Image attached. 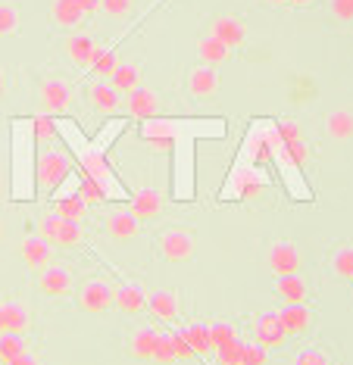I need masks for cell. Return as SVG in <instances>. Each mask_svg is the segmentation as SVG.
Wrapping results in <instances>:
<instances>
[{
  "mask_svg": "<svg viewBox=\"0 0 353 365\" xmlns=\"http://www.w3.org/2000/svg\"><path fill=\"white\" fill-rule=\"evenodd\" d=\"M75 194H79L88 206H97V203H104L106 197H110V194H106V187L100 185L97 178H91V175H81L79 178V187H75Z\"/></svg>",
  "mask_w": 353,
  "mask_h": 365,
  "instance_id": "obj_33",
  "label": "cell"
},
{
  "mask_svg": "<svg viewBox=\"0 0 353 365\" xmlns=\"http://www.w3.org/2000/svg\"><path fill=\"white\" fill-rule=\"evenodd\" d=\"M54 250L56 247H50L44 237H38V235H29V237H22V244H19V259L25 265V272H38L41 269H47L50 262H54Z\"/></svg>",
  "mask_w": 353,
  "mask_h": 365,
  "instance_id": "obj_14",
  "label": "cell"
},
{
  "mask_svg": "<svg viewBox=\"0 0 353 365\" xmlns=\"http://www.w3.org/2000/svg\"><path fill=\"white\" fill-rule=\"evenodd\" d=\"M94 51H97L94 38L85 35V31H75V35H69L63 41V53L75 69H88L91 60H94Z\"/></svg>",
  "mask_w": 353,
  "mask_h": 365,
  "instance_id": "obj_20",
  "label": "cell"
},
{
  "mask_svg": "<svg viewBox=\"0 0 353 365\" xmlns=\"http://www.w3.org/2000/svg\"><path fill=\"white\" fill-rule=\"evenodd\" d=\"M275 315H279V322H282V328H284V334L288 337L309 334V331H313V322H316L309 303H288V306H282Z\"/></svg>",
  "mask_w": 353,
  "mask_h": 365,
  "instance_id": "obj_13",
  "label": "cell"
},
{
  "mask_svg": "<svg viewBox=\"0 0 353 365\" xmlns=\"http://www.w3.org/2000/svg\"><path fill=\"white\" fill-rule=\"evenodd\" d=\"M0 240H4V222H0Z\"/></svg>",
  "mask_w": 353,
  "mask_h": 365,
  "instance_id": "obj_50",
  "label": "cell"
},
{
  "mask_svg": "<svg viewBox=\"0 0 353 365\" xmlns=\"http://www.w3.org/2000/svg\"><path fill=\"white\" fill-rule=\"evenodd\" d=\"M266 6H272V10H282V6H288V0H263Z\"/></svg>",
  "mask_w": 353,
  "mask_h": 365,
  "instance_id": "obj_48",
  "label": "cell"
},
{
  "mask_svg": "<svg viewBox=\"0 0 353 365\" xmlns=\"http://www.w3.org/2000/svg\"><path fill=\"white\" fill-rule=\"evenodd\" d=\"M184 91L194 103H204V101H213L219 94V69H209V66H194L184 78Z\"/></svg>",
  "mask_w": 353,
  "mask_h": 365,
  "instance_id": "obj_11",
  "label": "cell"
},
{
  "mask_svg": "<svg viewBox=\"0 0 353 365\" xmlns=\"http://www.w3.org/2000/svg\"><path fill=\"white\" fill-rule=\"evenodd\" d=\"M0 334H4V300H0Z\"/></svg>",
  "mask_w": 353,
  "mask_h": 365,
  "instance_id": "obj_49",
  "label": "cell"
},
{
  "mask_svg": "<svg viewBox=\"0 0 353 365\" xmlns=\"http://www.w3.org/2000/svg\"><path fill=\"white\" fill-rule=\"evenodd\" d=\"M329 13L338 22H344V26H350L353 22V0H329Z\"/></svg>",
  "mask_w": 353,
  "mask_h": 365,
  "instance_id": "obj_40",
  "label": "cell"
},
{
  "mask_svg": "<svg viewBox=\"0 0 353 365\" xmlns=\"http://www.w3.org/2000/svg\"><path fill=\"white\" fill-rule=\"evenodd\" d=\"M122 113L131 115V119L144 122V119H154V115L159 113V94L150 85H141L138 91H131L129 97H125L122 103Z\"/></svg>",
  "mask_w": 353,
  "mask_h": 365,
  "instance_id": "obj_15",
  "label": "cell"
},
{
  "mask_svg": "<svg viewBox=\"0 0 353 365\" xmlns=\"http://www.w3.org/2000/svg\"><path fill=\"white\" fill-rule=\"evenodd\" d=\"M38 290L47 297V300H66V297L75 290V272L63 262H50L47 269L38 272Z\"/></svg>",
  "mask_w": 353,
  "mask_h": 365,
  "instance_id": "obj_7",
  "label": "cell"
},
{
  "mask_svg": "<svg viewBox=\"0 0 353 365\" xmlns=\"http://www.w3.org/2000/svg\"><path fill=\"white\" fill-rule=\"evenodd\" d=\"M207 325H209V337H213V353L219 350V346L232 344V340H238V325L229 319H213V322H207Z\"/></svg>",
  "mask_w": 353,
  "mask_h": 365,
  "instance_id": "obj_32",
  "label": "cell"
},
{
  "mask_svg": "<svg viewBox=\"0 0 353 365\" xmlns=\"http://www.w3.org/2000/svg\"><path fill=\"white\" fill-rule=\"evenodd\" d=\"M131 10H134V0H100V13L113 22L129 19Z\"/></svg>",
  "mask_w": 353,
  "mask_h": 365,
  "instance_id": "obj_37",
  "label": "cell"
},
{
  "mask_svg": "<svg viewBox=\"0 0 353 365\" xmlns=\"http://www.w3.org/2000/svg\"><path fill=\"white\" fill-rule=\"evenodd\" d=\"M250 340H254L257 346H263V350H282L284 344H288V334H284V328H282V322H279V315L275 312H259L257 319H254V331H250Z\"/></svg>",
  "mask_w": 353,
  "mask_h": 365,
  "instance_id": "obj_10",
  "label": "cell"
},
{
  "mask_svg": "<svg viewBox=\"0 0 353 365\" xmlns=\"http://www.w3.org/2000/svg\"><path fill=\"white\" fill-rule=\"evenodd\" d=\"M147 312L159 322H175L182 315V297L179 290H169V287H159L154 294H147Z\"/></svg>",
  "mask_w": 353,
  "mask_h": 365,
  "instance_id": "obj_19",
  "label": "cell"
},
{
  "mask_svg": "<svg viewBox=\"0 0 353 365\" xmlns=\"http://www.w3.org/2000/svg\"><path fill=\"white\" fill-rule=\"evenodd\" d=\"M72 153L66 150L63 144H47V147H38V156H35V178H38V194L41 197H50L60 181L72 172Z\"/></svg>",
  "mask_w": 353,
  "mask_h": 365,
  "instance_id": "obj_1",
  "label": "cell"
},
{
  "mask_svg": "<svg viewBox=\"0 0 353 365\" xmlns=\"http://www.w3.org/2000/svg\"><path fill=\"white\" fill-rule=\"evenodd\" d=\"M81 312L88 315H104L113 309V281L110 278H88L85 284L79 287V297H75Z\"/></svg>",
  "mask_w": 353,
  "mask_h": 365,
  "instance_id": "obj_6",
  "label": "cell"
},
{
  "mask_svg": "<svg viewBox=\"0 0 353 365\" xmlns=\"http://www.w3.org/2000/svg\"><path fill=\"white\" fill-rule=\"evenodd\" d=\"M106 81H110L122 97H129L131 91H138L141 85H144V81H141V63L138 60H119V66H116L113 76Z\"/></svg>",
  "mask_w": 353,
  "mask_h": 365,
  "instance_id": "obj_24",
  "label": "cell"
},
{
  "mask_svg": "<svg viewBox=\"0 0 353 365\" xmlns=\"http://www.w3.org/2000/svg\"><path fill=\"white\" fill-rule=\"evenodd\" d=\"M54 212L60 215V219H66V222H79V225H81V222H85V215H88V203L72 190V194H66V197H56V200H54Z\"/></svg>",
  "mask_w": 353,
  "mask_h": 365,
  "instance_id": "obj_29",
  "label": "cell"
},
{
  "mask_svg": "<svg viewBox=\"0 0 353 365\" xmlns=\"http://www.w3.org/2000/svg\"><path fill=\"white\" fill-rule=\"evenodd\" d=\"M29 337L22 334H0V365H10L13 359H19L22 353H29Z\"/></svg>",
  "mask_w": 353,
  "mask_h": 365,
  "instance_id": "obj_31",
  "label": "cell"
},
{
  "mask_svg": "<svg viewBox=\"0 0 353 365\" xmlns=\"http://www.w3.org/2000/svg\"><path fill=\"white\" fill-rule=\"evenodd\" d=\"M291 365H334V359H332V353L325 350V346L313 344V346H304V350L294 353Z\"/></svg>",
  "mask_w": 353,
  "mask_h": 365,
  "instance_id": "obj_36",
  "label": "cell"
},
{
  "mask_svg": "<svg viewBox=\"0 0 353 365\" xmlns=\"http://www.w3.org/2000/svg\"><path fill=\"white\" fill-rule=\"evenodd\" d=\"M169 344H172L175 359H179V362H184V359H191V356H194V350L188 346V340L182 337V331H172V334H169Z\"/></svg>",
  "mask_w": 353,
  "mask_h": 365,
  "instance_id": "obj_42",
  "label": "cell"
},
{
  "mask_svg": "<svg viewBox=\"0 0 353 365\" xmlns=\"http://www.w3.org/2000/svg\"><path fill=\"white\" fill-rule=\"evenodd\" d=\"M10 365H41V359H38V356H35V353H31V350H29V353H22V356H19V359H13Z\"/></svg>",
  "mask_w": 353,
  "mask_h": 365,
  "instance_id": "obj_45",
  "label": "cell"
},
{
  "mask_svg": "<svg viewBox=\"0 0 353 365\" xmlns=\"http://www.w3.org/2000/svg\"><path fill=\"white\" fill-rule=\"evenodd\" d=\"M144 144L150 147V150H156V153H169L172 147H175V140L169 135H147Z\"/></svg>",
  "mask_w": 353,
  "mask_h": 365,
  "instance_id": "obj_43",
  "label": "cell"
},
{
  "mask_svg": "<svg viewBox=\"0 0 353 365\" xmlns=\"http://www.w3.org/2000/svg\"><path fill=\"white\" fill-rule=\"evenodd\" d=\"M104 231H106V237H113V240H134L141 235V222H134L129 210H110L104 215Z\"/></svg>",
  "mask_w": 353,
  "mask_h": 365,
  "instance_id": "obj_21",
  "label": "cell"
},
{
  "mask_svg": "<svg viewBox=\"0 0 353 365\" xmlns=\"http://www.w3.org/2000/svg\"><path fill=\"white\" fill-rule=\"evenodd\" d=\"M6 91H10V78H6V72L0 69V101L6 97Z\"/></svg>",
  "mask_w": 353,
  "mask_h": 365,
  "instance_id": "obj_47",
  "label": "cell"
},
{
  "mask_svg": "<svg viewBox=\"0 0 353 365\" xmlns=\"http://www.w3.org/2000/svg\"><path fill=\"white\" fill-rule=\"evenodd\" d=\"M154 362H156V365H172V362H179V359H175L172 344H169V334H163V337H159L156 353H154Z\"/></svg>",
  "mask_w": 353,
  "mask_h": 365,
  "instance_id": "obj_41",
  "label": "cell"
},
{
  "mask_svg": "<svg viewBox=\"0 0 353 365\" xmlns=\"http://www.w3.org/2000/svg\"><path fill=\"white\" fill-rule=\"evenodd\" d=\"M241 353H244V340H232V344L219 346L213 356H216V365H241Z\"/></svg>",
  "mask_w": 353,
  "mask_h": 365,
  "instance_id": "obj_38",
  "label": "cell"
},
{
  "mask_svg": "<svg viewBox=\"0 0 353 365\" xmlns=\"http://www.w3.org/2000/svg\"><path fill=\"white\" fill-rule=\"evenodd\" d=\"M125 210H129L134 222H154L163 215V197H159L154 187H138Z\"/></svg>",
  "mask_w": 353,
  "mask_h": 365,
  "instance_id": "obj_17",
  "label": "cell"
},
{
  "mask_svg": "<svg viewBox=\"0 0 353 365\" xmlns=\"http://www.w3.org/2000/svg\"><path fill=\"white\" fill-rule=\"evenodd\" d=\"M31 325H35V315H31V306L22 300H4V334H31Z\"/></svg>",
  "mask_w": 353,
  "mask_h": 365,
  "instance_id": "obj_18",
  "label": "cell"
},
{
  "mask_svg": "<svg viewBox=\"0 0 353 365\" xmlns=\"http://www.w3.org/2000/svg\"><path fill=\"white\" fill-rule=\"evenodd\" d=\"M156 250L166 262H172V265L191 262L194 253H197V237H194V231L184 228V225H169L156 235Z\"/></svg>",
  "mask_w": 353,
  "mask_h": 365,
  "instance_id": "obj_4",
  "label": "cell"
},
{
  "mask_svg": "<svg viewBox=\"0 0 353 365\" xmlns=\"http://www.w3.org/2000/svg\"><path fill=\"white\" fill-rule=\"evenodd\" d=\"M325 135H329V140H334V144H344V140H353V110H347V106H338V110H332L329 115H325Z\"/></svg>",
  "mask_w": 353,
  "mask_h": 365,
  "instance_id": "obj_25",
  "label": "cell"
},
{
  "mask_svg": "<svg viewBox=\"0 0 353 365\" xmlns=\"http://www.w3.org/2000/svg\"><path fill=\"white\" fill-rule=\"evenodd\" d=\"M275 300L282 306L288 303H309V284L304 275H284V278H275V287H272Z\"/></svg>",
  "mask_w": 353,
  "mask_h": 365,
  "instance_id": "obj_22",
  "label": "cell"
},
{
  "mask_svg": "<svg viewBox=\"0 0 353 365\" xmlns=\"http://www.w3.org/2000/svg\"><path fill=\"white\" fill-rule=\"evenodd\" d=\"M85 101L88 106L94 110L97 115H116V113H122V103H125V97L116 91L106 78H94L91 85L85 88Z\"/></svg>",
  "mask_w": 353,
  "mask_h": 365,
  "instance_id": "obj_9",
  "label": "cell"
},
{
  "mask_svg": "<svg viewBox=\"0 0 353 365\" xmlns=\"http://www.w3.org/2000/svg\"><path fill=\"white\" fill-rule=\"evenodd\" d=\"M197 60H200V66H209V69H219V66H225L232 60V51L225 44H219L216 38H209V35H204L197 41Z\"/></svg>",
  "mask_w": 353,
  "mask_h": 365,
  "instance_id": "obj_27",
  "label": "cell"
},
{
  "mask_svg": "<svg viewBox=\"0 0 353 365\" xmlns=\"http://www.w3.org/2000/svg\"><path fill=\"white\" fill-rule=\"evenodd\" d=\"M319 0H288L291 10H309V6H316Z\"/></svg>",
  "mask_w": 353,
  "mask_h": 365,
  "instance_id": "obj_46",
  "label": "cell"
},
{
  "mask_svg": "<svg viewBox=\"0 0 353 365\" xmlns=\"http://www.w3.org/2000/svg\"><path fill=\"white\" fill-rule=\"evenodd\" d=\"M266 269L272 278L300 275L304 272V250L294 240H272V244H266Z\"/></svg>",
  "mask_w": 353,
  "mask_h": 365,
  "instance_id": "obj_5",
  "label": "cell"
},
{
  "mask_svg": "<svg viewBox=\"0 0 353 365\" xmlns=\"http://www.w3.org/2000/svg\"><path fill=\"white\" fill-rule=\"evenodd\" d=\"M241 365H269V350H263V346H257L254 340H250V344H244Z\"/></svg>",
  "mask_w": 353,
  "mask_h": 365,
  "instance_id": "obj_39",
  "label": "cell"
},
{
  "mask_svg": "<svg viewBox=\"0 0 353 365\" xmlns=\"http://www.w3.org/2000/svg\"><path fill=\"white\" fill-rule=\"evenodd\" d=\"M38 106L44 115H69L75 106V85L72 78L50 72L38 81Z\"/></svg>",
  "mask_w": 353,
  "mask_h": 365,
  "instance_id": "obj_2",
  "label": "cell"
},
{
  "mask_svg": "<svg viewBox=\"0 0 353 365\" xmlns=\"http://www.w3.org/2000/svg\"><path fill=\"white\" fill-rule=\"evenodd\" d=\"M75 4H79V10L85 13V19H91V16L100 13V0H75Z\"/></svg>",
  "mask_w": 353,
  "mask_h": 365,
  "instance_id": "obj_44",
  "label": "cell"
},
{
  "mask_svg": "<svg viewBox=\"0 0 353 365\" xmlns=\"http://www.w3.org/2000/svg\"><path fill=\"white\" fill-rule=\"evenodd\" d=\"M50 22L63 31H79L85 26V13L75 0H50Z\"/></svg>",
  "mask_w": 353,
  "mask_h": 365,
  "instance_id": "obj_23",
  "label": "cell"
},
{
  "mask_svg": "<svg viewBox=\"0 0 353 365\" xmlns=\"http://www.w3.org/2000/svg\"><path fill=\"white\" fill-rule=\"evenodd\" d=\"M329 272L334 281H341V284H353V244L350 240H344L338 244L329 256Z\"/></svg>",
  "mask_w": 353,
  "mask_h": 365,
  "instance_id": "obj_26",
  "label": "cell"
},
{
  "mask_svg": "<svg viewBox=\"0 0 353 365\" xmlns=\"http://www.w3.org/2000/svg\"><path fill=\"white\" fill-rule=\"evenodd\" d=\"M113 309L122 315H138L147 309V294L131 281H113Z\"/></svg>",
  "mask_w": 353,
  "mask_h": 365,
  "instance_id": "obj_16",
  "label": "cell"
},
{
  "mask_svg": "<svg viewBox=\"0 0 353 365\" xmlns=\"http://www.w3.org/2000/svg\"><path fill=\"white\" fill-rule=\"evenodd\" d=\"M163 337V331L154 328V325H138L125 340V353L138 362H154V353H156V344Z\"/></svg>",
  "mask_w": 353,
  "mask_h": 365,
  "instance_id": "obj_12",
  "label": "cell"
},
{
  "mask_svg": "<svg viewBox=\"0 0 353 365\" xmlns=\"http://www.w3.org/2000/svg\"><path fill=\"white\" fill-rule=\"evenodd\" d=\"M31 131H35V144L38 147H47V144H56V122L54 115H35L31 119Z\"/></svg>",
  "mask_w": 353,
  "mask_h": 365,
  "instance_id": "obj_35",
  "label": "cell"
},
{
  "mask_svg": "<svg viewBox=\"0 0 353 365\" xmlns=\"http://www.w3.org/2000/svg\"><path fill=\"white\" fill-rule=\"evenodd\" d=\"M35 235L44 237L50 247H60V250H72V247L85 244V231H81L79 222H66L54 210L41 212L35 219Z\"/></svg>",
  "mask_w": 353,
  "mask_h": 365,
  "instance_id": "obj_3",
  "label": "cell"
},
{
  "mask_svg": "<svg viewBox=\"0 0 353 365\" xmlns=\"http://www.w3.org/2000/svg\"><path fill=\"white\" fill-rule=\"evenodd\" d=\"M116 66H119V56H116V51H113V47H104V44H97V51H94V60H91L88 72H91V76H94V78H110Z\"/></svg>",
  "mask_w": 353,
  "mask_h": 365,
  "instance_id": "obj_30",
  "label": "cell"
},
{
  "mask_svg": "<svg viewBox=\"0 0 353 365\" xmlns=\"http://www.w3.org/2000/svg\"><path fill=\"white\" fill-rule=\"evenodd\" d=\"M182 331V337L188 340V346L194 350V356H209L213 353V337H209V325L207 322H188Z\"/></svg>",
  "mask_w": 353,
  "mask_h": 365,
  "instance_id": "obj_28",
  "label": "cell"
},
{
  "mask_svg": "<svg viewBox=\"0 0 353 365\" xmlns=\"http://www.w3.org/2000/svg\"><path fill=\"white\" fill-rule=\"evenodd\" d=\"M207 35L216 38L219 44H225V47H229V51L234 53V51H241V47L247 44V22H244L241 16H232V13L216 16V19L209 22Z\"/></svg>",
  "mask_w": 353,
  "mask_h": 365,
  "instance_id": "obj_8",
  "label": "cell"
},
{
  "mask_svg": "<svg viewBox=\"0 0 353 365\" xmlns=\"http://www.w3.org/2000/svg\"><path fill=\"white\" fill-rule=\"evenodd\" d=\"M19 31V6L16 0H0V38H13Z\"/></svg>",
  "mask_w": 353,
  "mask_h": 365,
  "instance_id": "obj_34",
  "label": "cell"
}]
</instances>
